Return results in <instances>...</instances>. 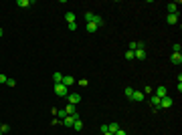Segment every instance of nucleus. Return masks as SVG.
Wrapping results in <instances>:
<instances>
[{"mask_svg": "<svg viewBox=\"0 0 182 135\" xmlns=\"http://www.w3.org/2000/svg\"><path fill=\"white\" fill-rule=\"evenodd\" d=\"M150 103H152L154 111H160V99H158L156 95H152V97H150Z\"/></svg>", "mask_w": 182, "mask_h": 135, "instance_id": "8", "label": "nucleus"}, {"mask_svg": "<svg viewBox=\"0 0 182 135\" xmlns=\"http://www.w3.org/2000/svg\"><path fill=\"white\" fill-rule=\"evenodd\" d=\"M0 127H2V123H0Z\"/></svg>", "mask_w": 182, "mask_h": 135, "instance_id": "35", "label": "nucleus"}, {"mask_svg": "<svg viewBox=\"0 0 182 135\" xmlns=\"http://www.w3.org/2000/svg\"><path fill=\"white\" fill-rule=\"evenodd\" d=\"M170 63H172V65H180L182 63V54L180 52H174V54L170 56Z\"/></svg>", "mask_w": 182, "mask_h": 135, "instance_id": "9", "label": "nucleus"}, {"mask_svg": "<svg viewBox=\"0 0 182 135\" xmlns=\"http://www.w3.org/2000/svg\"><path fill=\"white\" fill-rule=\"evenodd\" d=\"M154 95H156L158 99H162V97H166V95H168V91H166V87H158V89L154 91Z\"/></svg>", "mask_w": 182, "mask_h": 135, "instance_id": "10", "label": "nucleus"}, {"mask_svg": "<svg viewBox=\"0 0 182 135\" xmlns=\"http://www.w3.org/2000/svg\"><path fill=\"white\" fill-rule=\"evenodd\" d=\"M65 20H67L69 24H71V22H75V12H67V14H65Z\"/></svg>", "mask_w": 182, "mask_h": 135, "instance_id": "18", "label": "nucleus"}, {"mask_svg": "<svg viewBox=\"0 0 182 135\" xmlns=\"http://www.w3.org/2000/svg\"><path fill=\"white\" fill-rule=\"evenodd\" d=\"M6 85H8V87H14L16 83H14V79H8V81H6Z\"/></svg>", "mask_w": 182, "mask_h": 135, "instance_id": "29", "label": "nucleus"}, {"mask_svg": "<svg viewBox=\"0 0 182 135\" xmlns=\"http://www.w3.org/2000/svg\"><path fill=\"white\" fill-rule=\"evenodd\" d=\"M65 113H67V115H75V113H77V105H67V107H65Z\"/></svg>", "mask_w": 182, "mask_h": 135, "instance_id": "13", "label": "nucleus"}, {"mask_svg": "<svg viewBox=\"0 0 182 135\" xmlns=\"http://www.w3.org/2000/svg\"><path fill=\"white\" fill-rule=\"evenodd\" d=\"M2 34H4V30H2V28H0V37H2Z\"/></svg>", "mask_w": 182, "mask_h": 135, "instance_id": "33", "label": "nucleus"}, {"mask_svg": "<svg viewBox=\"0 0 182 135\" xmlns=\"http://www.w3.org/2000/svg\"><path fill=\"white\" fill-rule=\"evenodd\" d=\"M124 56H126V61H134V59H136V54H134V50H128V52H126Z\"/></svg>", "mask_w": 182, "mask_h": 135, "instance_id": "21", "label": "nucleus"}, {"mask_svg": "<svg viewBox=\"0 0 182 135\" xmlns=\"http://www.w3.org/2000/svg\"><path fill=\"white\" fill-rule=\"evenodd\" d=\"M73 129H75V131H81V129H83V121H81V119H77V121L73 123Z\"/></svg>", "mask_w": 182, "mask_h": 135, "instance_id": "19", "label": "nucleus"}, {"mask_svg": "<svg viewBox=\"0 0 182 135\" xmlns=\"http://www.w3.org/2000/svg\"><path fill=\"white\" fill-rule=\"evenodd\" d=\"M115 135H128V133H126L124 129H117V131H115Z\"/></svg>", "mask_w": 182, "mask_h": 135, "instance_id": "32", "label": "nucleus"}, {"mask_svg": "<svg viewBox=\"0 0 182 135\" xmlns=\"http://www.w3.org/2000/svg\"><path fill=\"white\" fill-rule=\"evenodd\" d=\"M124 93H126V97H128V99H132V95H134V89H132V87H126V91H124Z\"/></svg>", "mask_w": 182, "mask_h": 135, "instance_id": "23", "label": "nucleus"}, {"mask_svg": "<svg viewBox=\"0 0 182 135\" xmlns=\"http://www.w3.org/2000/svg\"><path fill=\"white\" fill-rule=\"evenodd\" d=\"M85 30H87L89 34H93V32L97 30V24H95V22H87V26H85Z\"/></svg>", "mask_w": 182, "mask_h": 135, "instance_id": "15", "label": "nucleus"}, {"mask_svg": "<svg viewBox=\"0 0 182 135\" xmlns=\"http://www.w3.org/2000/svg\"><path fill=\"white\" fill-rule=\"evenodd\" d=\"M172 105H174L172 97H168V95H166V97H162V99H160V109H170Z\"/></svg>", "mask_w": 182, "mask_h": 135, "instance_id": "3", "label": "nucleus"}, {"mask_svg": "<svg viewBox=\"0 0 182 135\" xmlns=\"http://www.w3.org/2000/svg\"><path fill=\"white\" fill-rule=\"evenodd\" d=\"M79 85H81V87H85V85H89V81H87V79H81V81H79Z\"/></svg>", "mask_w": 182, "mask_h": 135, "instance_id": "30", "label": "nucleus"}, {"mask_svg": "<svg viewBox=\"0 0 182 135\" xmlns=\"http://www.w3.org/2000/svg\"><path fill=\"white\" fill-rule=\"evenodd\" d=\"M53 81H55V85L61 83V81H63V73H55V75H53Z\"/></svg>", "mask_w": 182, "mask_h": 135, "instance_id": "20", "label": "nucleus"}, {"mask_svg": "<svg viewBox=\"0 0 182 135\" xmlns=\"http://www.w3.org/2000/svg\"><path fill=\"white\" fill-rule=\"evenodd\" d=\"M57 117H61V119H65L67 117V113H65V109H57V113H55Z\"/></svg>", "mask_w": 182, "mask_h": 135, "instance_id": "22", "label": "nucleus"}, {"mask_svg": "<svg viewBox=\"0 0 182 135\" xmlns=\"http://www.w3.org/2000/svg\"><path fill=\"white\" fill-rule=\"evenodd\" d=\"M132 101H136V103L144 101V93H142V91H134V95H132Z\"/></svg>", "mask_w": 182, "mask_h": 135, "instance_id": "11", "label": "nucleus"}, {"mask_svg": "<svg viewBox=\"0 0 182 135\" xmlns=\"http://www.w3.org/2000/svg\"><path fill=\"white\" fill-rule=\"evenodd\" d=\"M6 81H8V77H6V75H2V73H0V85H6Z\"/></svg>", "mask_w": 182, "mask_h": 135, "instance_id": "28", "label": "nucleus"}, {"mask_svg": "<svg viewBox=\"0 0 182 135\" xmlns=\"http://www.w3.org/2000/svg\"><path fill=\"white\" fill-rule=\"evenodd\" d=\"M117 129H122V127H119V125H117V123H115V121H113V123H109V125H107V131H109V133H113V135H115V131H117Z\"/></svg>", "mask_w": 182, "mask_h": 135, "instance_id": "14", "label": "nucleus"}, {"mask_svg": "<svg viewBox=\"0 0 182 135\" xmlns=\"http://www.w3.org/2000/svg\"><path fill=\"white\" fill-rule=\"evenodd\" d=\"M134 54H136V59H140V61H146V48H144V43L134 50Z\"/></svg>", "mask_w": 182, "mask_h": 135, "instance_id": "5", "label": "nucleus"}, {"mask_svg": "<svg viewBox=\"0 0 182 135\" xmlns=\"http://www.w3.org/2000/svg\"><path fill=\"white\" fill-rule=\"evenodd\" d=\"M142 93H146V95H152V89H150V87H144V91H142Z\"/></svg>", "mask_w": 182, "mask_h": 135, "instance_id": "31", "label": "nucleus"}, {"mask_svg": "<svg viewBox=\"0 0 182 135\" xmlns=\"http://www.w3.org/2000/svg\"><path fill=\"white\" fill-rule=\"evenodd\" d=\"M16 6H20V8H28V6H33V2H31V0H18Z\"/></svg>", "mask_w": 182, "mask_h": 135, "instance_id": "16", "label": "nucleus"}, {"mask_svg": "<svg viewBox=\"0 0 182 135\" xmlns=\"http://www.w3.org/2000/svg\"><path fill=\"white\" fill-rule=\"evenodd\" d=\"M140 45H142V43H136V41H134V43H130V48H128V50H136Z\"/></svg>", "mask_w": 182, "mask_h": 135, "instance_id": "24", "label": "nucleus"}, {"mask_svg": "<svg viewBox=\"0 0 182 135\" xmlns=\"http://www.w3.org/2000/svg\"><path fill=\"white\" fill-rule=\"evenodd\" d=\"M166 22H168V24H176V22H178V14H168V16H166Z\"/></svg>", "mask_w": 182, "mask_h": 135, "instance_id": "12", "label": "nucleus"}, {"mask_svg": "<svg viewBox=\"0 0 182 135\" xmlns=\"http://www.w3.org/2000/svg\"><path fill=\"white\" fill-rule=\"evenodd\" d=\"M91 22H95V24H97V26H103V24H105V22H103V18H101V16H99V14H95V16H93V20H91Z\"/></svg>", "mask_w": 182, "mask_h": 135, "instance_id": "17", "label": "nucleus"}, {"mask_svg": "<svg viewBox=\"0 0 182 135\" xmlns=\"http://www.w3.org/2000/svg\"><path fill=\"white\" fill-rule=\"evenodd\" d=\"M93 16H95L93 12H85V20H87V22H91V20H93Z\"/></svg>", "mask_w": 182, "mask_h": 135, "instance_id": "25", "label": "nucleus"}, {"mask_svg": "<svg viewBox=\"0 0 182 135\" xmlns=\"http://www.w3.org/2000/svg\"><path fill=\"white\" fill-rule=\"evenodd\" d=\"M166 8H168V14H178V2H170L166 4Z\"/></svg>", "mask_w": 182, "mask_h": 135, "instance_id": "6", "label": "nucleus"}, {"mask_svg": "<svg viewBox=\"0 0 182 135\" xmlns=\"http://www.w3.org/2000/svg\"><path fill=\"white\" fill-rule=\"evenodd\" d=\"M103 135H113V133H109V131H107V133H103Z\"/></svg>", "mask_w": 182, "mask_h": 135, "instance_id": "34", "label": "nucleus"}, {"mask_svg": "<svg viewBox=\"0 0 182 135\" xmlns=\"http://www.w3.org/2000/svg\"><path fill=\"white\" fill-rule=\"evenodd\" d=\"M65 87H71L73 83H75V77H71V75H63V81H61Z\"/></svg>", "mask_w": 182, "mask_h": 135, "instance_id": "7", "label": "nucleus"}, {"mask_svg": "<svg viewBox=\"0 0 182 135\" xmlns=\"http://www.w3.org/2000/svg\"><path fill=\"white\" fill-rule=\"evenodd\" d=\"M67 101H69V105H77V103L81 101V95H79V93H69V95H67Z\"/></svg>", "mask_w": 182, "mask_h": 135, "instance_id": "4", "label": "nucleus"}, {"mask_svg": "<svg viewBox=\"0 0 182 135\" xmlns=\"http://www.w3.org/2000/svg\"><path fill=\"white\" fill-rule=\"evenodd\" d=\"M53 89H55V95H57V97H67V95H69V87H65L63 83H57Z\"/></svg>", "mask_w": 182, "mask_h": 135, "instance_id": "2", "label": "nucleus"}, {"mask_svg": "<svg viewBox=\"0 0 182 135\" xmlns=\"http://www.w3.org/2000/svg\"><path fill=\"white\" fill-rule=\"evenodd\" d=\"M180 43H174V45H172V50H174V52H180Z\"/></svg>", "mask_w": 182, "mask_h": 135, "instance_id": "26", "label": "nucleus"}, {"mask_svg": "<svg viewBox=\"0 0 182 135\" xmlns=\"http://www.w3.org/2000/svg\"><path fill=\"white\" fill-rule=\"evenodd\" d=\"M77 119H81V115H79V113H75V115H67L65 119H61V123H63L65 127H73V123H75Z\"/></svg>", "mask_w": 182, "mask_h": 135, "instance_id": "1", "label": "nucleus"}, {"mask_svg": "<svg viewBox=\"0 0 182 135\" xmlns=\"http://www.w3.org/2000/svg\"><path fill=\"white\" fill-rule=\"evenodd\" d=\"M0 131H2V133H8V131H10V125H4V123H2V127H0Z\"/></svg>", "mask_w": 182, "mask_h": 135, "instance_id": "27", "label": "nucleus"}]
</instances>
